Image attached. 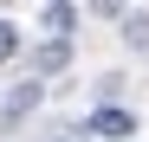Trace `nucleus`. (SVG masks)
Masks as SVG:
<instances>
[{
	"instance_id": "f257e3e1",
	"label": "nucleus",
	"mask_w": 149,
	"mask_h": 142,
	"mask_svg": "<svg viewBox=\"0 0 149 142\" xmlns=\"http://www.w3.org/2000/svg\"><path fill=\"white\" fill-rule=\"evenodd\" d=\"M84 136H97V142H123V136H136V110H123V103L91 110V116H84Z\"/></svg>"
},
{
	"instance_id": "f03ea898",
	"label": "nucleus",
	"mask_w": 149,
	"mask_h": 142,
	"mask_svg": "<svg viewBox=\"0 0 149 142\" xmlns=\"http://www.w3.org/2000/svg\"><path fill=\"white\" fill-rule=\"evenodd\" d=\"M71 65V39H45L39 52H33V78H52V71Z\"/></svg>"
},
{
	"instance_id": "7ed1b4c3",
	"label": "nucleus",
	"mask_w": 149,
	"mask_h": 142,
	"mask_svg": "<svg viewBox=\"0 0 149 142\" xmlns=\"http://www.w3.org/2000/svg\"><path fill=\"white\" fill-rule=\"evenodd\" d=\"M123 45L149 58V13H123Z\"/></svg>"
},
{
	"instance_id": "20e7f679",
	"label": "nucleus",
	"mask_w": 149,
	"mask_h": 142,
	"mask_svg": "<svg viewBox=\"0 0 149 142\" xmlns=\"http://www.w3.org/2000/svg\"><path fill=\"white\" fill-rule=\"evenodd\" d=\"M71 26H78V13H71V0H65V7H45V32H52V39H65Z\"/></svg>"
},
{
	"instance_id": "39448f33",
	"label": "nucleus",
	"mask_w": 149,
	"mask_h": 142,
	"mask_svg": "<svg viewBox=\"0 0 149 142\" xmlns=\"http://www.w3.org/2000/svg\"><path fill=\"white\" fill-rule=\"evenodd\" d=\"M33 103H39V84H19L13 97H7V123H19V116H26Z\"/></svg>"
},
{
	"instance_id": "423d86ee",
	"label": "nucleus",
	"mask_w": 149,
	"mask_h": 142,
	"mask_svg": "<svg viewBox=\"0 0 149 142\" xmlns=\"http://www.w3.org/2000/svg\"><path fill=\"white\" fill-rule=\"evenodd\" d=\"M7 58H19V26L0 19V65H7Z\"/></svg>"
},
{
	"instance_id": "0eeeda50",
	"label": "nucleus",
	"mask_w": 149,
	"mask_h": 142,
	"mask_svg": "<svg viewBox=\"0 0 149 142\" xmlns=\"http://www.w3.org/2000/svg\"><path fill=\"white\" fill-rule=\"evenodd\" d=\"M91 13H104V19H123V7H130V0H84Z\"/></svg>"
},
{
	"instance_id": "6e6552de",
	"label": "nucleus",
	"mask_w": 149,
	"mask_h": 142,
	"mask_svg": "<svg viewBox=\"0 0 149 142\" xmlns=\"http://www.w3.org/2000/svg\"><path fill=\"white\" fill-rule=\"evenodd\" d=\"M45 7H65V0H45Z\"/></svg>"
}]
</instances>
